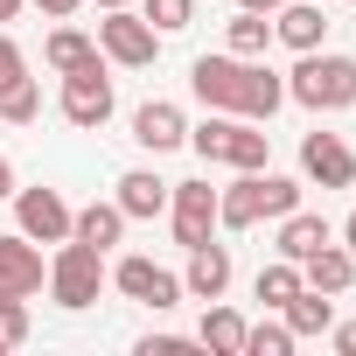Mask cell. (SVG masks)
<instances>
[{"mask_svg":"<svg viewBox=\"0 0 356 356\" xmlns=\"http://www.w3.org/2000/svg\"><path fill=\"white\" fill-rule=\"evenodd\" d=\"M42 56H49V70H56V77H70V70L98 63V42H91L84 29H56V35L42 42Z\"/></svg>","mask_w":356,"mask_h":356,"instance_id":"obj_22","label":"cell"},{"mask_svg":"<svg viewBox=\"0 0 356 356\" xmlns=\"http://www.w3.org/2000/svg\"><path fill=\"white\" fill-rule=\"evenodd\" d=\"M35 8H42V15H49V22H70V15H77V8H84V0H35Z\"/></svg>","mask_w":356,"mask_h":356,"instance_id":"obj_31","label":"cell"},{"mask_svg":"<svg viewBox=\"0 0 356 356\" xmlns=\"http://www.w3.org/2000/svg\"><path fill=\"white\" fill-rule=\"evenodd\" d=\"M266 224V189H259V168H245V182L217 189V231H252Z\"/></svg>","mask_w":356,"mask_h":356,"instance_id":"obj_16","label":"cell"},{"mask_svg":"<svg viewBox=\"0 0 356 356\" xmlns=\"http://www.w3.org/2000/svg\"><path fill=\"white\" fill-rule=\"evenodd\" d=\"M112 105H119V98H112L105 63H84V70H70V77H63V119H70V126H84V133H91V126H105V119H112Z\"/></svg>","mask_w":356,"mask_h":356,"instance_id":"obj_7","label":"cell"},{"mask_svg":"<svg viewBox=\"0 0 356 356\" xmlns=\"http://www.w3.org/2000/svg\"><path fill=\"white\" fill-rule=\"evenodd\" d=\"M224 42H231V56H266V42H273V15L238 8V15H231V29H224Z\"/></svg>","mask_w":356,"mask_h":356,"instance_id":"obj_24","label":"cell"},{"mask_svg":"<svg viewBox=\"0 0 356 356\" xmlns=\"http://www.w3.org/2000/svg\"><path fill=\"white\" fill-rule=\"evenodd\" d=\"M189 91L210 105V112H238V119H273L280 105H286V77L280 70H266L259 56H196L189 63Z\"/></svg>","mask_w":356,"mask_h":356,"instance_id":"obj_1","label":"cell"},{"mask_svg":"<svg viewBox=\"0 0 356 356\" xmlns=\"http://www.w3.org/2000/svg\"><path fill=\"white\" fill-rule=\"evenodd\" d=\"M91 8H133V0H91Z\"/></svg>","mask_w":356,"mask_h":356,"instance_id":"obj_38","label":"cell"},{"mask_svg":"<svg viewBox=\"0 0 356 356\" xmlns=\"http://www.w3.org/2000/svg\"><path fill=\"white\" fill-rule=\"evenodd\" d=\"M300 286H314V293H328V300L349 293V286H356V259H349V245L328 238L314 259H300Z\"/></svg>","mask_w":356,"mask_h":356,"instance_id":"obj_17","label":"cell"},{"mask_svg":"<svg viewBox=\"0 0 356 356\" xmlns=\"http://www.w3.org/2000/svg\"><path fill=\"white\" fill-rule=\"evenodd\" d=\"M196 342H203L210 356H245V314H238V307H217V300H210V314H203Z\"/></svg>","mask_w":356,"mask_h":356,"instance_id":"obj_21","label":"cell"},{"mask_svg":"<svg viewBox=\"0 0 356 356\" xmlns=\"http://www.w3.org/2000/svg\"><path fill=\"white\" fill-rule=\"evenodd\" d=\"M29 342V293L0 286V349H22Z\"/></svg>","mask_w":356,"mask_h":356,"instance_id":"obj_25","label":"cell"},{"mask_svg":"<svg viewBox=\"0 0 356 356\" xmlns=\"http://www.w3.org/2000/svg\"><path fill=\"white\" fill-rule=\"evenodd\" d=\"M273 42H286L293 56L328 42V0H280L273 8Z\"/></svg>","mask_w":356,"mask_h":356,"instance_id":"obj_9","label":"cell"},{"mask_svg":"<svg viewBox=\"0 0 356 356\" xmlns=\"http://www.w3.org/2000/svg\"><path fill=\"white\" fill-rule=\"evenodd\" d=\"M252 293L266 300V314H280V307H286V300L300 293V266H293V259H273V266H259Z\"/></svg>","mask_w":356,"mask_h":356,"instance_id":"obj_23","label":"cell"},{"mask_svg":"<svg viewBox=\"0 0 356 356\" xmlns=\"http://www.w3.org/2000/svg\"><path fill=\"white\" fill-rule=\"evenodd\" d=\"M15 84H29V56L15 35H0V91H15Z\"/></svg>","mask_w":356,"mask_h":356,"instance_id":"obj_30","label":"cell"},{"mask_svg":"<svg viewBox=\"0 0 356 356\" xmlns=\"http://www.w3.org/2000/svg\"><path fill=\"white\" fill-rule=\"evenodd\" d=\"M259 189H266V217H286V210H300V182H293V175H273V168H259Z\"/></svg>","mask_w":356,"mask_h":356,"instance_id":"obj_29","label":"cell"},{"mask_svg":"<svg viewBox=\"0 0 356 356\" xmlns=\"http://www.w3.org/2000/svg\"><path fill=\"white\" fill-rule=\"evenodd\" d=\"M42 280H49V266H42V245H35V238H22V231H8V238H0V286L35 293Z\"/></svg>","mask_w":356,"mask_h":356,"instance_id":"obj_14","label":"cell"},{"mask_svg":"<svg viewBox=\"0 0 356 356\" xmlns=\"http://www.w3.org/2000/svg\"><path fill=\"white\" fill-rule=\"evenodd\" d=\"M286 98L307 105V112H349L356 105V56H321L307 49L286 77Z\"/></svg>","mask_w":356,"mask_h":356,"instance_id":"obj_2","label":"cell"},{"mask_svg":"<svg viewBox=\"0 0 356 356\" xmlns=\"http://www.w3.org/2000/svg\"><path fill=\"white\" fill-rule=\"evenodd\" d=\"M328 238H335V224H328V217H314V210H286V217H280V245H273V252L300 266V259H314Z\"/></svg>","mask_w":356,"mask_h":356,"instance_id":"obj_18","label":"cell"},{"mask_svg":"<svg viewBox=\"0 0 356 356\" xmlns=\"http://www.w3.org/2000/svg\"><path fill=\"white\" fill-rule=\"evenodd\" d=\"M300 168H307V182H321V189H349L356 182V154H349L342 133H307L300 140Z\"/></svg>","mask_w":356,"mask_h":356,"instance_id":"obj_10","label":"cell"},{"mask_svg":"<svg viewBox=\"0 0 356 356\" xmlns=\"http://www.w3.org/2000/svg\"><path fill=\"white\" fill-rule=\"evenodd\" d=\"M0 119H8V126H35V119H42V91H35V77L15 84V91H0Z\"/></svg>","mask_w":356,"mask_h":356,"instance_id":"obj_26","label":"cell"},{"mask_svg":"<svg viewBox=\"0 0 356 356\" xmlns=\"http://www.w3.org/2000/svg\"><path fill=\"white\" fill-rule=\"evenodd\" d=\"M217 161H231L238 175H245V168H266V161H273V133H266L259 119H238V112H231V119H224V140H217Z\"/></svg>","mask_w":356,"mask_h":356,"instance_id":"obj_13","label":"cell"},{"mask_svg":"<svg viewBox=\"0 0 356 356\" xmlns=\"http://www.w3.org/2000/svg\"><path fill=\"white\" fill-rule=\"evenodd\" d=\"M335 238H342V245H349V259H356V210L342 217V231H335Z\"/></svg>","mask_w":356,"mask_h":356,"instance_id":"obj_35","label":"cell"},{"mask_svg":"<svg viewBox=\"0 0 356 356\" xmlns=\"http://www.w3.org/2000/svg\"><path fill=\"white\" fill-rule=\"evenodd\" d=\"M168 224H175V245H203L217 238V189L210 182H168Z\"/></svg>","mask_w":356,"mask_h":356,"instance_id":"obj_5","label":"cell"},{"mask_svg":"<svg viewBox=\"0 0 356 356\" xmlns=\"http://www.w3.org/2000/svg\"><path fill=\"white\" fill-rule=\"evenodd\" d=\"M280 321L293 328V342H307V335H328L335 328V307H328V293H314V286H300L286 307H280Z\"/></svg>","mask_w":356,"mask_h":356,"instance_id":"obj_20","label":"cell"},{"mask_svg":"<svg viewBox=\"0 0 356 356\" xmlns=\"http://www.w3.org/2000/svg\"><path fill=\"white\" fill-rule=\"evenodd\" d=\"M133 140H140L147 154H175V147H189V119H182V105L147 98V105L133 112Z\"/></svg>","mask_w":356,"mask_h":356,"instance_id":"obj_11","label":"cell"},{"mask_svg":"<svg viewBox=\"0 0 356 356\" xmlns=\"http://www.w3.org/2000/svg\"><path fill=\"white\" fill-rule=\"evenodd\" d=\"M22 15V0H0V22H15Z\"/></svg>","mask_w":356,"mask_h":356,"instance_id":"obj_37","label":"cell"},{"mask_svg":"<svg viewBox=\"0 0 356 356\" xmlns=\"http://www.w3.org/2000/svg\"><path fill=\"white\" fill-rule=\"evenodd\" d=\"M349 8H356V0H349Z\"/></svg>","mask_w":356,"mask_h":356,"instance_id":"obj_39","label":"cell"},{"mask_svg":"<svg viewBox=\"0 0 356 356\" xmlns=\"http://www.w3.org/2000/svg\"><path fill=\"white\" fill-rule=\"evenodd\" d=\"M119 210H126V224H147V217H168V182L154 168H126L119 175V196H112Z\"/></svg>","mask_w":356,"mask_h":356,"instance_id":"obj_15","label":"cell"},{"mask_svg":"<svg viewBox=\"0 0 356 356\" xmlns=\"http://www.w3.org/2000/svg\"><path fill=\"white\" fill-rule=\"evenodd\" d=\"M70 238H84L91 252H112L126 238V210L119 203H84V210H70Z\"/></svg>","mask_w":356,"mask_h":356,"instance_id":"obj_19","label":"cell"},{"mask_svg":"<svg viewBox=\"0 0 356 356\" xmlns=\"http://www.w3.org/2000/svg\"><path fill=\"white\" fill-rule=\"evenodd\" d=\"M175 349H182L175 335H147V342H140V356H175Z\"/></svg>","mask_w":356,"mask_h":356,"instance_id":"obj_32","label":"cell"},{"mask_svg":"<svg viewBox=\"0 0 356 356\" xmlns=\"http://www.w3.org/2000/svg\"><path fill=\"white\" fill-rule=\"evenodd\" d=\"M98 56H112L119 70H147V63L161 56V29H154L147 15H133V8H105V22H98Z\"/></svg>","mask_w":356,"mask_h":356,"instance_id":"obj_4","label":"cell"},{"mask_svg":"<svg viewBox=\"0 0 356 356\" xmlns=\"http://www.w3.org/2000/svg\"><path fill=\"white\" fill-rule=\"evenodd\" d=\"M286 349H293V328L286 321H259V328L245 321V356H286Z\"/></svg>","mask_w":356,"mask_h":356,"instance_id":"obj_28","label":"cell"},{"mask_svg":"<svg viewBox=\"0 0 356 356\" xmlns=\"http://www.w3.org/2000/svg\"><path fill=\"white\" fill-rule=\"evenodd\" d=\"M112 286H119L126 300H140V307H154V314H168L175 300H182V280H175L168 266H154V259H140V252L112 266Z\"/></svg>","mask_w":356,"mask_h":356,"instance_id":"obj_6","label":"cell"},{"mask_svg":"<svg viewBox=\"0 0 356 356\" xmlns=\"http://www.w3.org/2000/svg\"><path fill=\"white\" fill-rule=\"evenodd\" d=\"M98 286H105V252H91L84 238H63L56 259H49V300L77 314V307L98 300Z\"/></svg>","mask_w":356,"mask_h":356,"instance_id":"obj_3","label":"cell"},{"mask_svg":"<svg viewBox=\"0 0 356 356\" xmlns=\"http://www.w3.org/2000/svg\"><path fill=\"white\" fill-rule=\"evenodd\" d=\"M140 15H147L161 35H182V29L196 22V0H140Z\"/></svg>","mask_w":356,"mask_h":356,"instance_id":"obj_27","label":"cell"},{"mask_svg":"<svg viewBox=\"0 0 356 356\" xmlns=\"http://www.w3.org/2000/svg\"><path fill=\"white\" fill-rule=\"evenodd\" d=\"M224 286H231V245H217V238L189 245V273H182V293H189V300H224Z\"/></svg>","mask_w":356,"mask_h":356,"instance_id":"obj_12","label":"cell"},{"mask_svg":"<svg viewBox=\"0 0 356 356\" xmlns=\"http://www.w3.org/2000/svg\"><path fill=\"white\" fill-rule=\"evenodd\" d=\"M328 335H335V349H342V356H356V321H335Z\"/></svg>","mask_w":356,"mask_h":356,"instance_id":"obj_33","label":"cell"},{"mask_svg":"<svg viewBox=\"0 0 356 356\" xmlns=\"http://www.w3.org/2000/svg\"><path fill=\"white\" fill-rule=\"evenodd\" d=\"M15 231L35 245H63L70 238V203L56 189H15Z\"/></svg>","mask_w":356,"mask_h":356,"instance_id":"obj_8","label":"cell"},{"mask_svg":"<svg viewBox=\"0 0 356 356\" xmlns=\"http://www.w3.org/2000/svg\"><path fill=\"white\" fill-rule=\"evenodd\" d=\"M0 203H15V161L0 154Z\"/></svg>","mask_w":356,"mask_h":356,"instance_id":"obj_34","label":"cell"},{"mask_svg":"<svg viewBox=\"0 0 356 356\" xmlns=\"http://www.w3.org/2000/svg\"><path fill=\"white\" fill-rule=\"evenodd\" d=\"M238 8H252V15H273V8H280V0H238Z\"/></svg>","mask_w":356,"mask_h":356,"instance_id":"obj_36","label":"cell"}]
</instances>
